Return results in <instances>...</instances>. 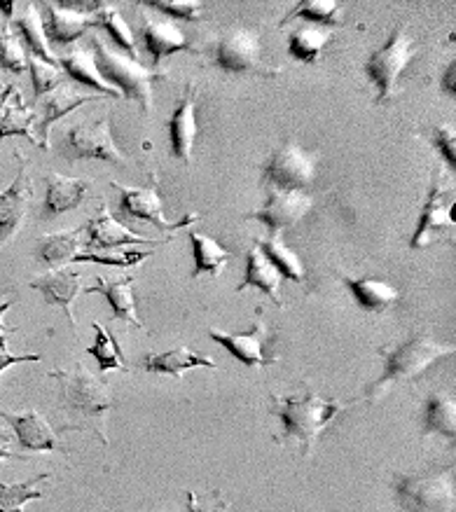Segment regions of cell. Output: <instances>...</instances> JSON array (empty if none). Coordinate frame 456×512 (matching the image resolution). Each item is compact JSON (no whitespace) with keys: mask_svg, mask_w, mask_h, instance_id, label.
Wrapping results in <instances>:
<instances>
[{"mask_svg":"<svg viewBox=\"0 0 456 512\" xmlns=\"http://www.w3.org/2000/svg\"><path fill=\"white\" fill-rule=\"evenodd\" d=\"M10 307H12V302L0 304V335H5V332H17V328H8V325H5V321H3V316L8 314Z\"/></svg>","mask_w":456,"mask_h":512,"instance_id":"cell-49","label":"cell"},{"mask_svg":"<svg viewBox=\"0 0 456 512\" xmlns=\"http://www.w3.org/2000/svg\"><path fill=\"white\" fill-rule=\"evenodd\" d=\"M92 330H94V344L87 349V354L92 356L96 363H99V370L101 372H110V370L127 372L129 370L127 358H124L122 347L117 344V337L113 335V332H108L99 321L92 323Z\"/></svg>","mask_w":456,"mask_h":512,"instance_id":"cell-35","label":"cell"},{"mask_svg":"<svg viewBox=\"0 0 456 512\" xmlns=\"http://www.w3.org/2000/svg\"><path fill=\"white\" fill-rule=\"evenodd\" d=\"M152 251H131V248H120V251H92V253H78L73 262H92V265L103 267H117V269H131L148 260Z\"/></svg>","mask_w":456,"mask_h":512,"instance_id":"cell-40","label":"cell"},{"mask_svg":"<svg viewBox=\"0 0 456 512\" xmlns=\"http://www.w3.org/2000/svg\"><path fill=\"white\" fill-rule=\"evenodd\" d=\"M50 473H40L33 480L3 484L0 482V512H24V505L29 501H40L45 498V491L38 489L40 482L50 480Z\"/></svg>","mask_w":456,"mask_h":512,"instance_id":"cell-37","label":"cell"},{"mask_svg":"<svg viewBox=\"0 0 456 512\" xmlns=\"http://www.w3.org/2000/svg\"><path fill=\"white\" fill-rule=\"evenodd\" d=\"M447 195H452V190L447 188L445 169L438 166V169L433 171V181H431V188H428L424 211H421L417 230H414L412 241H410L414 251H424V248L433 244V241H438L440 234H445L447 230H454L456 225L452 218L454 199L447 204Z\"/></svg>","mask_w":456,"mask_h":512,"instance_id":"cell-9","label":"cell"},{"mask_svg":"<svg viewBox=\"0 0 456 512\" xmlns=\"http://www.w3.org/2000/svg\"><path fill=\"white\" fill-rule=\"evenodd\" d=\"M26 68H29V54L24 50V43L12 26H5L3 33H0V71L19 75Z\"/></svg>","mask_w":456,"mask_h":512,"instance_id":"cell-39","label":"cell"},{"mask_svg":"<svg viewBox=\"0 0 456 512\" xmlns=\"http://www.w3.org/2000/svg\"><path fill=\"white\" fill-rule=\"evenodd\" d=\"M96 24L103 26L110 33V38L115 40V45L120 47L122 54L138 61V50H136V38L134 31L129 29V24L124 22V17L120 15V10H115L113 5H103V8L96 12Z\"/></svg>","mask_w":456,"mask_h":512,"instance_id":"cell-38","label":"cell"},{"mask_svg":"<svg viewBox=\"0 0 456 512\" xmlns=\"http://www.w3.org/2000/svg\"><path fill=\"white\" fill-rule=\"evenodd\" d=\"M80 279L82 272L80 269H73L71 265L64 269H54V272H47L29 283L33 290H38V293L43 295V300L50 304V307H59L64 311L75 335H78V321H75L73 316V302L75 297L82 295Z\"/></svg>","mask_w":456,"mask_h":512,"instance_id":"cell-19","label":"cell"},{"mask_svg":"<svg viewBox=\"0 0 456 512\" xmlns=\"http://www.w3.org/2000/svg\"><path fill=\"white\" fill-rule=\"evenodd\" d=\"M269 400H272V412L283 424L281 440L276 442L297 440L302 445L304 456H312L321 433L344 410V405L335 403V400H323L314 391H307L304 396H276V393H269Z\"/></svg>","mask_w":456,"mask_h":512,"instance_id":"cell-2","label":"cell"},{"mask_svg":"<svg viewBox=\"0 0 456 512\" xmlns=\"http://www.w3.org/2000/svg\"><path fill=\"white\" fill-rule=\"evenodd\" d=\"M59 66H61V71H66L75 82L96 89V92H99V96H103V99H113V101L122 99V94L117 92L113 85H108V82L103 80L99 68H96L94 54L89 52L87 47L75 45L71 52L61 54Z\"/></svg>","mask_w":456,"mask_h":512,"instance_id":"cell-24","label":"cell"},{"mask_svg":"<svg viewBox=\"0 0 456 512\" xmlns=\"http://www.w3.org/2000/svg\"><path fill=\"white\" fill-rule=\"evenodd\" d=\"M442 89L449 94H454V64L449 66V75L445 73V78H442Z\"/></svg>","mask_w":456,"mask_h":512,"instance_id":"cell-50","label":"cell"},{"mask_svg":"<svg viewBox=\"0 0 456 512\" xmlns=\"http://www.w3.org/2000/svg\"><path fill=\"white\" fill-rule=\"evenodd\" d=\"M17 159V176L5 192H0V246L8 244L22 227L29 204L33 199V183L29 176V162H26L24 152L15 150Z\"/></svg>","mask_w":456,"mask_h":512,"instance_id":"cell-14","label":"cell"},{"mask_svg":"<svg viewBox=\"0 0 456 512\" xmlns=\"http://www.w3.org/2000/svg\"><path fill=\"white\" fill-rule=\"evenodd\" d=\"M314 209V197L302 190H276L267 188V202L260 211L246 213L248 220H260L267 225L269 237H276L288 227L307 218V213Z\"/></svg>","mask_w":456,"mask_h":512,"instance_id":"cell-13","label":"cell"},{"mask_svg":"<svg viewBox=\"0 0 456 512\" xmlns=\"http://www.w3.org/2000/svg\"><path fill=\"white\" fill-rule=\"evenodd\" d=\"M0 417L8 421L12 431H15V440L22 452H31V454H68L59 442V433H54V428L47 424V419L43 414L31 410L24 414H12L0 410Z\"/></svg>","mask_w":456,"mask_h":512,"instance_id":"cell-16","label":"cell"},{"mask_svg":"<svg viewBox=\"0 0 456 512\" xmlns=\"http://www.w3.org/2000/svg\"><path fill=\"white\" fill-rule=\"evenodd\" d=\"M258 321H255L251 332H220V330H209V337L213 342H218L220 347L230 351V354L237 358L239 363H244L246 368H267V365H276L279 358L269 356L267 349L272 347L274 332L269 330L265 323V316H262V309L255 311Z\"/></svg>","mask_w":456,"mask_h":512,"instance_id":"cell-11","label":"cell"},{"mask_svg":"<svg viewBox=\"0 0 456 512\" xmlns=\"http://www.w3.org/2000/svg\"><path fill=\"white\" fill-rule=\"evenodd\" d=\"M113 190L120 195V211L124 218L129 220H141V223L155 225L160 232H178L185 230V227L195 225L199 216L197 213H190L188 218H181L178 223H169L167 216H164L162 199L157 195V188H131V185H122L113 181Z\"/></svg>","mask_w":456,"mask_h":512,"instance_id":"cell-12","label":"cell"},{"mask_svg":"<svg viewBox=\"0 0 456 512\" xmlns=\"http://www.w3.org/2000/svg\"><path fill=\"white\" fill-rule=\"evenodd\" d=\"M260 251L267 255L269 262L276 267V272L281 274V279H290V281H304V265L300 260V255L283 244L281 234L276 237H267L265 241H258Z\"/></svg>","mask_w":456,"mask_h":512,"instance_id":"cell-36","label":"cell"},{"mask_svg":"<svg viewBox=\"0 0 456 512\" xmlns=\"http://www.w3.org/2000/svg\"><path fill=\"white\" fill-rule=\"evenodd\" d=\"M15 8H17L15 0H0V12H3L8 22H12V17H15Z\"/></svg>","mask_w":456,"mask_h":512,"instance_id":"cell-47","label":"cell"},{"mask_svg":"<svg viewBox=\"0 0 456 512\" xmlns=\"http://www.w3.org/2000/svg\"><path fill=\"white\" fill-rule=\"evenodd\" d=\"M143 8L157 10L167 17L185 19V22H197L204 15V5L199 0H152V3H143Z\"/></svg>","mask_w":456,"mask_h":512,"instance_id":"cell-42","label":"cell"},{"mask_svg":"<svg viewBox=\"0 0 456 512\" xmlns=\"http://www.w3.org/2000/svg\"><path fill=\"white\" fill-rule=\"evenodd\" d=\"M342 283L354 295L358 307L368 314H384L398 302V288L393 283L379 279V276H363V279H349L342 276Z\"/></svg>","mask_w":456,"mask_h":512,"instance_id":"cell-27","label":"cell"},{"mask_svg":"<svg viewBox=\"0 0 456 512\" xmlns=\"http://www.w3.org/2000/svg\"><path fill=\"white\" fill-rule=\"evenodd\" d=\"M15 87H17L15 82H8V85H0V113H3L5 103H8L10 94H12V89H15Z\"/></svg>","mask_w":456,"mask_h":512,"instance_id":"cell-48","label":"cell"},{"mask_svg":"<svg viewBox=\"0 0 456 512\" xmlns=\"http://www.w3.org/2000/svg\"><path fill=\"white\" fill-rule=\"evenodd\" d=\"M197 101H199V85L197 82H188L185 92L178 101L169 120V138H171V150L181 159L185 166L192 164V150H195V138L199 134L197 124Z\"/></svg>","mask_w":456,"mask_h":512,"instance_id":"cell-17","label":"cell"},{"mask_svg":"<svg viewBox=\"0 0 456 512\" xmlns=\"http://www.w3.org/2000/svg\"><path fill=\"white\" fill-rule=\"evenodd\" d=\"M33 117H36V113H33V108L24 101L19 87H15L12 89L8 103H5L3 113H0V138L22 136L38 145V136L36 131H33V122H36Z\"/></svg>","mask_w":456,"mask_h":512,"instance_id":"cell-32","label":"cell"},{"mask_svg":"<svg viewBox=\"0 0 456 512\" xmlns=\"http://www.w3.org/2000/svg\"><path fill=\"white\" fill-rule=\"evenodd\" d=\"M40 354H26V356H15L8 351V339L5 335H0V375H3L5 370H10L12 365H19V363H38L40 361Z\"/></svg>","mask_w":456,"mask_h":512,"instance_id":"cell-44","label":"cell"},{"mask_svg":"<svg viewBox=\"0 0 456 512\" xmlns=\"http://www.w3.org/2000/svg\"><path fill=\"white\" fill-rule=\"evenodd\" d=\"M431 143L440 150V155L445 157L449 169H454L456 166V129H454V124L449 122V124H440V127H435Z\"/></svg>","mask_w":456,"mask_h":512,"instance_id":"cell-43","label":"cell"},{"mask_svg":"<svg viewBox=\"0 0 456 512\" xmlns=\"http://www.w3.org/2000/svg\"><path fill=\"white\" fill-rule=\"evenodd\" d=\"M225 510V503H218L213 510H206L199 505V496L197 491H188V512H223Z\"/></svg>","mask_w":456,"mask_h":512,"instance_id":"cell-45","label":"cell"},{"mask_svg":"<svg viewBox=\"0 0 456 512\" xmlns=\"http://www.w3.org/2000/svg\"><path fill=\"white\" fill-rule=\"evenodd\" d=\"M8 459H15V454H12V435L0 431V461Z\"/></svg>","mask_w":456,"mask_h":512,"instance_id":"cell-46","label":"cell"},{"mask_svg":"<svg viewBox=\"0 0 456 512\" xmlns=\"http://www.w3.org/2000/svg\"><path fill=\"white\" fill-rule=\"evenodd\" d=\"M377 354L384 361V372L368 389V396H365L368 400L382 398L391 386L412 382V379L424 375L440 358L452 356L454 347L452 344H442L431 335H426V332H421V335L405 339L398 347H382Z\"/></svg>","mask_w":456,"mask_h":512,"instance_id":"cell-3","label":"cell"},{"mask_svg":"<svg viewBox=\"0 0 456 512\" xmlns=\"http://www.w3.org/2000/svg\"><path fill=\"white\" fill-rule=\"evenodd\" d=\"M319 169V155L304 150L295 141L279 145L265 164H262V185L276 190H302L312 188Z\"/></svg>","mask_w":456,"mask_h":512,"instance_id":"cell-7","label":"cell"},{"mask_svg":"<svg viewBox=\"0 0 456 512\" xmlns=\"http://www.w3.org/2000/svg\"><path fill=\"white\" fill-rule=\"evenodd\" d=\"M17 33L19 40L29 47L31 57H36L40 61L50 66H59V57L52 52L50 40L45 36L43 29V19H40V12L36 10V5H24V10L17 15Z\"/></svg>","mask_w":456,"mask_h":512,"instance_id":"cell-30","label":"cell"},{"mask_svg":"<svg viewBox=\"0 0 456 512\" xmlns=\"http://www.w3.org/2000/svg\"><path fill=\"white\" fill-rule=\"evenodd\" d=\"M68 159H103V162L127 166V157L117 148L108 117L73 124L66 134Z\"/></svg>","mask_w":456,"mask_h":512,"instance_id":"cell-10","label":"cell"},{"mask_svg":"<svg viewBox=\"0 0 456 512\" xmlns=\"http://www.w3.org/2000/svg\"><path fill=\"white\" fill-rule=\"evenodd\" d=\"M87 232V248L89 251H120V248L129 246H164L167 241H152L141 234L131 232L129 227H124L120 220L113 218V213L108 211L106 204L99 206V211L94 213V218L85 225Z\"/></svg>","mask_w":456,"mask_h":512,"instance_id":"cell-15","label":"cell"},{"mask_svg":"<svg viewBox=\"0 0 456 512\" xmlns=\"http://www.w3.org/2000/svg\"><path fill=\"white\" fill-rule=\"evenodd\" d=\"M143 368L148 372H155V375H169L174 377L176 382H183L185 372L192 368H211L216 370L218 363L213 361L211 356L197 354L190 347H181L167 351V354H148L143 358Z\"/></svg>","mask_w":456,"mask_h":512,"instance_id":"cell-25","label":"cell"},{"mask_svg":"<svg viewBox=\"0 0 456 512\" xmlns=\"http://www.w3.org/2000/svg\"><path fill=\"white\" fill-rule=\"evenodd\" d=\"M213 59L216 66L230 73H251L260 75V78H276L281 75V68L267 64L262 59V40L255 31L241 29H227L223 36L218 38L216 47H213Z\"/></svg>","mask_w":456,"mask_h":512,"instance_id":"cell-8","label":"cell"},{"mask_svg":"<svg viewBox=\"0 0 456 512\" xmlns=\"http://www.w3.org/2000/svg\"><path fill=\"white\" fill-rule=\"evenodd\" d=\"M45 202H43V213L45 218H57L61 213H68L85 202L89 197V190L92 185L82 178H68L61 174H47L45 176Z\"/></svg>","mask_w":456,"mask_h":512,"instance_id":"cell-23","label":"cell"},{"mask_svg":"<svg viewBox=\"0 0 456 512\" xmlns=\"http://www.w3.org/2000/svg\"><path fill=\"white\" fill-rule=\"evenodd\" d=\"M50 377L59 382L61 405H64L66 417L71 419V424H66L59 433L89 431L101 440V445H108L106 421L108 412L115 407L113 391L108 389V384L82 365L75 370L57 368L50 372Z\"/></svg>","mask_w":456,"mask_h":512,"instance_id":"cell-1","label":"cell"},{"mask_svg":"<svg viewBox=\"0 0 456 512\" xmlns=\"http://www.w3.org/2000/svg\"><path fill=\"white\" fill-rule=\"evenodd\" d=\"M421 431L424 435H442L454 440L456 435V403L447 393H431L421 412Z\"/></svg>","mask_w":456,"mask_h":512,"instance_id":"cell-31","label":"cell"},{"mask_svg":"<svg viewBox=\"0 0 456 512\" xmlns=\"http://www.w3.org/2000/svg\"><path fill=\"white\" fill-rule=\"evenodd\" d=\"M417 50L419 47L414 43V38L405 31V26L400 24L396 26V31L391 33L389 40H386L377 52H372L368 61H365V75H368L372 85L377 87L379 106L393 99L400 73L412 64Z\"/></svg>","mask_w":456,"mask_h":512,"instance_id":"cell-6","label":"cell"},{"mask_svg":"<svg viewBox=\"0 0 456 512\" xmlns=\"http://www.w3.org/2000/svg\"><path fill=\"white\" fill-rule=\"evenodd\" d=\"M29 71L33 78V94H36V99H43L45 94L54 92L64 82L61 66H50L36 57H29Z\"/></svg>","mask_w":456,"mask_h":512,"instance_id":"cell-41","label":"cell"},{"mask_svg":"<svg viewBox=\"0 0 456 512\" xmlns=\"http://www.w3.org/2000/svg\"><path fill=\"white\" fill-rule=\"evenodd\" d=\"M333 36L335 29H330V26L300 24L288 38L290 57L302 61V64H316L323 57V50H326Z\"/></svg>","mask_w":456,"mask_h":512,"instance_id":"cell-29","label":"cell"},{"mask_svg":"<svg viewBox=\"0 0 456 512\" xmlns=\"http://www.w3.org/2000/svg\"><path fill=\"white\" fill-rule=\"evenodd\" d=\"M396 498L407 512H442L454 505V468L396 475Z\"/></svg>","mask_w":456,"mask_h":512,"instance_id":"cell-5","label":"cell"},{"mask_svg":"<svg viewBox=\"0 0 456 512\" xmlns=\"http://www.w3.org/2000/svg\"><path fill=\"white\" fill-rule=\"evenodd\" d=\"M190 241L192 255H195V272H192V279H197V276L202 274L218 276L225 269L227 260L232 258V253L227 251L218 239H213L211 234L190 230Z\"/></svg>","mask_w":456,"mask_h":512,"instance_id":"cell-33","label":"cell"},{"mask_svg":"<svg viewBox=\"0 0 456 512\" xmlns=\"http://www.w3.org/2000/svg\"><path fill=\"white\" fill-rule=\"evenodd\" d=\"M40 19H43L47 40L57 45L78 43L96 24V15H89L85 10H75L71 3H45Z\"/></svg>","mask_w":456,"mask_h":512,"instance_id":"cell-18","label":"cell"},{"mask_svg":"<svg viewBox=\"0 0 456 512\" xmlns=\"http://www.w3.org/2000/svg\"><path fill=\"white\" fill-rule=\"evenodd\" d=\"M96 68L108 85H113L122 96H131L145 115L152 110V82L164 78V71H152L138 64L136 59L113 50L101 38H92Z\"/></svg>","mask_w":456,"mask_h":512,"instance_id":"cell-4","label":"cell"},{"mask_svg":"<svg viewBox=\"0 0 456 512\" xmlns=\"http://www.w3.org/2000/svg\"><path fill=\"white\" fill-rule=\"evenodd\" d=\"M141 36L145 50L152 57V66H162V61L176 52H197V47L190 45V40L174 22L152 15L150 10L143 12Z\"/></svg>","mask_w":456,"mask_h":512,"instance_id":"cell-20","label":"cell"},{"mask_svg":"<svg viewBox=\"0 0 456 512\" xmlns=\"http://www.w3.org/2000/svg\"><path fill=\"white\" fill-rule=\"evenodd\" d=\"M134 276H124V279L117 281H108L103 276H96L94 286L92 288H82V295L96 293L103 295L113 309V321H124L131 323L134 328L143 330L145 325L141 323V318L136 314V295H134Z\"/></svg>","mask_w":456,"mask_h":512,"instance_id":"cell-22","label":"cell"},{"mask_svg":"<svg viewBox=\"0 0 456 512\" xmlns=\"http://www.w3.org/2000/svg\"><path fill=\"white\" fill-rule=\"evenodd\" d=\"M295 19H302L304 24H321L330 29H342V5L335 0H302L279 22V29L288 26Z\"/></svg>","mask_w":456,"mask_h":512,"instance_id":"cell-34","label":"cell"},{"mask_svg":"<svg viewBox=\"0 0 456 512\" xmlns=\"http://www.w3.org/2000/svg\"><path fill=\"white\" fill-rule=\"evenodd\" d=\"M103 96H89V94H78L75 89L68 85V82H61V85L54 89V92L45 94L43 101H40V108H43V120L38 122V148L47 150L50 148V129L52 124H57L61 117H66L73 110L85 106L89 101H99Z\"/></svg>","mask_w":456,"mask_h":512,"instance_id":"cell-21","label":"cell"},{"mask_svg":"<svg viewBox=\"0 0 456 512\" xmlns=\"http://www.w3.org/2000/svg\"><path fill=\"white\" fill-rule=\"evenodd\" d=\"M82 232L85 227H78V230H66V232H54L45 234V237L38 239V260L43 262L47 269H64L71 267L75 255L80 253L82 248Z\"/></svg>","mask_w":456,"mask_h":512,"instance_id":"cell-28","label":"cell"},{"mask_svg":"<svg viewBox=\"0 0 456 512\" xmlns=\"http://www.w3.org/2000/svg\"><path fill=\"white\" fill-rule=\"evenodd\" d=\"M248 288H258L260 293H265L269 300H272L276 307H286L281 297V274L276 272V267L269 262L265 253L260 251L258 241H255L253 251L248 253L246 262V274L244 281L237 286V293H244Z\"/></svg>","mask_w":456,"mask_h":512,"instance_id":"cell-26","label":"cell"}]
</instances>
